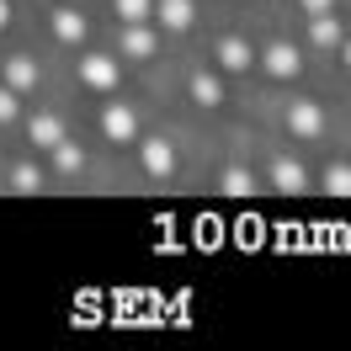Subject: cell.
<instances>
[{
    "label": "cell",
    "mask_w": 351,
    "mask_h": 351,
    "mask_svg": "<svg viewBox=\"0 0 351 351\" xmlns=\"http://www.w3.org/2000/svg\"><path fill=\"white\" fill-rule=\"evenodd\" d=\"M261 64H266V75H271V80H293V75L304 69V59H298V48H293V43H271V48L261 53Z\"/></svg>",
    "instance_id": "7a4b0ae2"
},
{
    "label": "cell",
    "mask_w": 351,
    "mask_h": 351,
    "mask_svg": "<svg viewBox=\"0 0 351 351\" xmlns=\"http://www.w3.org/2000/svg\"><path fill=\"white\" fill-rule=\"evenodd\" d=\"M308 38H314V48H341L346 38H341V22L330 16V11H314L308 16Z\"/></svg>",
    "instance_id": "52a82bcc"
},
{
    "label": "cell",
    "mask_w": 351,
    "mask_h": 351,
    "mask_svg": "<svg viewBox=\"0 0 351 351\" xmlns=\"http://www.w3.org/2000/svg\"><path fill=\"white\" fill-rule=\"evenodd\" d=\"M330 5H335V0H304V11H308V16H314V11H330Z\"/></svg>",
    "instance_id": "44dd1931"
},
{
    "label": "cell",
    "mask_w": 351,
    "mask_h": 351,
    "mask_svg": "<svg viewBox=\"0 0 351 351\" xmlns=\"http://www.w3.org/2000/svg\"><path fill=\"white\" fill-rule=\"evenodd\" d=\"M11 186H16V192H38V186H43V171H38V165H16V171H11Z\"/></svg>",
    "instance_id": "d6986e66"
},
{
    "label": "cell",
    "mask_w": 351,
    "mask_h": 351,
    "mask_svg": "<svg viewBox=\"0 0 351 351\" xmlns=\"http://www.w3.org/2000/svg\"><path fill=\"white\" fill-rule=\"evenodd\" d=\"M117 16H123V22H149L154 0H117Z\"/></svg>",
    "instance_id": "ac0fdd59"
},
{
    "label": "cell",
    "mask_w": 351,
    "mask_h": 351,
    "mask_svg": "<svg viewBox=\"0 0 351 351\" xmlns=\"http://www.w3.org/2000/svg\"><path fill=\"white\" fill-rule=\"evenodd\" d=\"M11 117H16V90L0 86V123H11Z\"/></svg>",
    "instance_id": "ffe728a7"
},
{
    "label": "cell",
    "mask_w": 351,
    "mask_h": 351,
    "mask_svg": "<svg viewBox=\"0 0 351 351\" xmlns=\"http://www.w3.org/2000/svg\"><path fill=\"white\" fill-rule=\"evenodd\" d=\"M101 133H107L112 144H128L133 133H138V117H133V112L123 107V101H112V107L101 112Z\"/></svg>",
    "instance_id": "3957f363"
},
{
    "label": "cell",
    "mask_w": 351,
    "mask_h": 351,
    "mask_svg": "<svg viewBox=\"0 0 351 351\" xmlns=\"http://www.w3.org/2000/svg\"><path fill=\"white\" fill-rule=\"evenodd\" d=\"M138 160H144V171H149V176H171L176 171V149L165 144V138H149V144L138 149Z\"/></svg>",
    "instance_id": "8992f818"
},
{
    "label": "cell",
    "mask_w": 351,
    "mask_h": 351,
    "mask_svg": "<svg viewBox=\"0 0 351 351\" xmlns=\"http://www.w3.org/2000/svg\"><path fill=\"white\" fill-rule=\"evenodd\" d=\"M325 192L330 197H351V165H330L325 171Z\"/></svg>",
    "instance_id": "9a60e30c"
},
{
    "label": "cell",
    "mask_w": 351,
    "mask_h": 351,
    "mask_svg": "<svg viewBox=\"0 0 351 351\" xmlns=\"http://www.w3.org/2000/svg\"><path fill=\"white\" fill-rule=\"evenodd\" d=\"M5 16H11V11H5V0H0V27H5Z\"/></svg>",
    "instance_id": "603a6c76"
},
{
    "label": "cell",
    "mask_w": 351,
    "mask_h": 351,
    "mask_svg": "<svg viewBox=\"0 0 351 351\" xmlns=\"http://www.w3.org/2000/svg\"><path fill=\"white\" fill-rule=\"evenodd\" d=\"M80 75H86V86H96V90H117V59H112V53L80 59Z\"/></svg>",
    "instance_id": "277c9868"
},
{
    "label": "cell",
    "mask_w": 351,
    "mask_h": 351,
    "mask_svg": "<svg viewBox=\"0 0 351 351\" xmlns=\"http://www.w3.org/2000/svg\"><path fill=\"white\" fill-rule=\"evenodd\" d=\"M287 128L298 133V138H319V133H325V112H319V101H293V107H287Z\"/></svg>",
    "instance_id": "6da1fadb"
},
{
    "label": "cell",
    "mask_w": 351,
    "mask_h": 351,
    "mask_svg": "<svg viewBox=\"0 0 351 351\" xmlns=\"http://www.w3.org/2000/svg\"><path fill=\"white\" fill-rule=\"evenodd\" d=\"M192 96H197L202 107H219V101H223V86L213 80V75H192Z\"/></svg>",
    "instance_id": "4fadbf2b"
},
{
    "label": "cell",
    "mask_w": 351,
    "mask_h": 351,
    "mask_svg": "<svg viewBox=\"0 0 351 351\" xmlns=\"http://www.w3.org/2000/svg\"><path fill=\"white\" fill-rule=\"evenodd\" d=\"M53 38H59V43H80V38H86V16H75V11H53Z\"/></svg>",
    "instance_id": "ba28073f"
},
{
    "label": "cell",
    "mask_w": 351,
    "mask_h": 351,
    "mask_svg": "<svg viewBox=\"0 0 351 351\" xmlns=\"http://www.w3.org/2000/svg\"><path fill=\"white\" fill-rule=\"evenodd\" d=\"M341 59H346V69H351V43H341Z\"/></svg>",
    "instance_id": "7402d4cb"
},
{
    "label": "cell",
    "mask_w": 351,
    "mask_h": 351,
    "mask_svg": "<svg viewBox=\"0 0 351 351\" xmlns=\"http://www.w3.org/2000/svg\"><path fill=\"white\" fill-rule=\"evenodd\" d=\"M53 165H59V171H80V165H86V154L75 149L69 138H59V144H53Z\"/></svg>",
    "instance_id": "2e32d148"
},
{
    "label": "cell",
    "mask_w": 351,
    "mask_h": 351,
    "mask_svg": "<svg viewBox=\"0 0 351 351\" xmlns=\"http://www.w3.org/2000/svg\"><path fill=\"white\" fill-rule=\"evenodd\" d=\"M271 181H277L282 192H304V186H308V176H304L298 160H277V165H271Z\"/></svg>",
    "instance_id": "30bf717a"
},
{
    "label": "cell",
    "mask_w": 351,
    "mask_h": 351,
    "mask_svg": "<svg viewBox=\"0 0 351 351\" xmlns=\"http://www.w3.org/2000/svg\"><path fill=\"white\" fill-rule=\"evenodd\" d=\"M5 86L11 90H32L38 86V64H32V59H5Z\"/></svg>",
    "instance_id": "8fae6325"
},
{
    "label": "cell",
    "mask_w": 351,
    "mask_h": 351,
    "mask_svg": "<svg viewBox=\"0 0 351 351\" xmlns=\"http://www.w3.org/2000/svg\"><path fill=\"white\" fill-rule=\"evenodd\" d=\"M160 22L181 32V27H192V0H160Z\"/></svg>",
    "instance_id": "7c38bea8"
},
{
    "label": "cell",
    "mask_w": 351,
    "mask_h": 351,
    "mask_svg": "<svg viewBox=\"0 0 351 351\" xmlns=\"http://www.w3.org/2000/svg\"><path fill=\"white\" fill-rule=\"evenodd\" d=\"M219 64L229 69V75H245V69L256 64V53H250L245 38H223V43H219Z\"/></svg>",
    "instance_id": "5b68a950"
},
{
    "label": "cell",
    "mask_w": 351,
    "mask_h": 351,
    "mask_svg": "<svg viewBox=\"0 0 351 351\" xmlns=\"http://www.w3.org/2000/svg\"><path fill=\"white\" fill-rule=\"evenodd\" d=\"M223 192H234V197H245V192H256V176L245 171V165H229V171H223Z\"/></svg>",
    "instance_id": "5bb4252c"
},
{
    "label": "cell",
    "mask_w": 351,
    "mask_h": 351,
    "mask_svg": "<svg viewBox=\"0 0 351 351\" xmlns=\"http://www.w3.org/2000/svg\"><path fill=\"white\" fill-rule=\"evenodd\" d=\"M123 53H133V59H144V53H154V38H149V32H144L138 22H133V32L123 38Z\"/></svg>",
    "instance_id": "e0dca14e"
},
{
    "label": "cell",
    "mask_w": 351,
    "mask_h": 351,
    "mask_svg": "<svg viewBox=\"0 0 351 351\" xmlns=\"http://www.w3.org/2000/svg\"><path fill=\"white\" fill-rule=\"evenodd\" d=\"M27 138H32L38 149H53V144L64 138V128H59V117H32V123H27Z\"/></svg>",
    "instance_id": "9c48e42d"
}]
</instances>
